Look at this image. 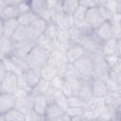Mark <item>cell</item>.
Segmentation results:
<instances>
[{
	"mask_svg": "<svg viewBox=\"0 0 121 121\" xmlns=\"http://www.w3.org/2000/svg\"><path fill=\"white\" fill-rule=\"evenodd\" d=\"M51 52L35 45L26 58V62L30 69L41 70L45 64H47Z\"/></svg>",
	"mask_w": 121,
	"mask_h": 121,
	"instance_id": "1",
	"label": "cell"
},
{
	"mask_svg": "<svg viewBox=\"0 0 121 121\" xmlns=\"http://www.w3.org/2000/svg\"><path fill=\"white\" fill-rule=\"evenodd\" d=\"M41 79L42 76L40 70L29 68L27 71L18 76V87L19 89H23L31 93L32 89L39 83Z\"/></svg>",
	"mask_w": 121,
	"mask_h": 121,
	"instance_id": "2",
	"label": "cell"
},
{
	"mask_svg": "<svg viewBox=\"0 0 121 121\" xmlns=\"http://www.w3.org/2000/svg\"><path fill=\"white\" fill-rule=\"evenodd\" d=\"M102 44L103 42L95 35L94 30L86 34L80 43V45L84 48L86 54L89 56L102 53Z\"/></svg>",
	"mask_w": 121,
	"mask_h": 121,
	"instance_id": "3",
	"label": "cell"
},
{
	"mask_svg": "<svg viewBox=\"0 0 121 121\" xmlns=\"http://www.w3.org/2000/svg\"><path fill=\"white\" fill-rule=\"evenodd\" d=\"M74 66L78 72L82 80L89 81L94 78V62L91 56L85 55L83 58L76 61Z\"/></svg>",
	"mask_w": 121,
	"mask_h": 121,
	"instance_id": "4",
	"label": "cell"
},
{
	"mask_svg": "<svg viewBox=\"0 0 121 121\" xmlns=\"http://www.w3.org/2000/svg\"><path fill=\"white\" fill-rule=\"evenodd\" d=\"M91 57L94 62V78H100L106 81L110 78L111 69L106 62L104 55L102 53H98Z\"/></svg>",
	"mask_w": 121,
	"mask_h": 121,
	"instance_id": "5",
	"label": "cell"
},
{
	"mask_svg": "<svg viewBox=\"0 0 121 121\" xmlns=\"http://www.w3.org/2000/svg\"><path fill=\"white\" fill-rule=\"evenodd\" d=\"M18 89V76L14 73L7 72L5 77L0 79V93L15 94Z\"/></svg>",
	"mask_w": 121,
	"mask_h": 121,
	"instance_id": "6",
	"label": "cell"
},
{
	"mask_svg": "<svg viewBox=\"0 0 121 121\" xmlns=\"http://www.w3.org/2000/svg\"><path fill=\"white\" fill-rule=\"evenodd\" d=\"M51 22L55 23L60 30H69L75 26L74 17L61 11H57L51 14Z\"/></svg>",
	"mask_w": 121,
	"mask_h": 121,
	"instance_id": "7",
	"label": "cell"
},
{
	"mask_svg": "<svg viewBox=\"0 0 121 121\" xmlns=\"http://www.w3.org/2000/svg\"><path fill=\"white\" fill-rule=\"evenodd\" d=\"M31 10L41 19L45 22H51V11L47 8L46 0H33L30 1Z\"/></svg>",
	"mask_w": 121,
	"mask_h": 121,
	"instance_id": "8",
	"label": "cell"
},
{
	"mask_svg": "<svg viewBox=\"0 0 121 121\" xmlns=\"http://www.w3.org/2000/svg\"><path fill=\"white\" fill-rule=\"evenodd\" d=\"M21 0H8V4L3 9H0V21L17 19L20 16L17 6Z\"/></svg>",
	"mask_w": 121,
	"mask_h": 121,
	"instance_id": "9",
	"label": "cell"
},
{
	"mask_svg": "<svg viewBox=\"0 0 121 121\" xmlns=\"http://www.w3.org/2000/svg\"><path fill=\"white\" fill-rule=\"evenodd\" d=\"M85 22L88 24V26L92 28V29H95L97 28L100 25H102L105 21V19L103 18L102 14H101V11L97 7H95V8H92V9H89L87 10V13H86V18H85Z\"/></svg>",
	"mask_w": 121,
	"mask_h": 121,
	"instance_id": "10",
	"label": "cell"
},
{
	"mask_svg": "<svg viewBox=\"0 0 121 121\" xmlns=\"http://www.w3.org/2000/svg\"><path fill=\"white\" fill-rule=\"evenodd\" d=\"M16 101L17 99L14 94L0 93V114H5L6 112L15 109Z\"/></svg>",
	"mask_w": 121,
	"mask_h": 121,
	"instance_id": "11",
	"label": "cell"
},
{
	"mask_svg": "<svg viewBox=\"0 0 121 121\" xmlns=\"http://www.w3.org/2000/svg\"><path fill=\"white\" fill-rule=\"evenodd\" d=\"M74 43L71 42L69 31L68 30H60L57 39L55 40V50H59L66 53L70 46Z\"/></svg>",
	"mask_w": 121,
	"mask_h": 121,
	"instance_id": "12",
	"label": "cell"
},
{
	"mask_svg": "<svg viewBox=\"0 0 121 121\" xmlns=\"http://www.w3.org/2000/svg\"><path fill=\"white\" fill-rule=\"evenodd\" d=\"M20 24L17 19H10L7 21H0V36L11 38Z\"/></svg>",
	"mask_w": 121,
	"mask_h": 121,
	"instance_id": "13",
	"label": "cell"
},
{
	"mask_svg": "<svg viewBox=\"0 0 121 121\" xmlns=\"http://www.w3.org/2000/svg\"><path fill=\"white\" fill-rule=\"evenodd\" d=\"M47 26V22H45L44 20L41 19V18H37L29 26H28V31L30 34V37L33 41H35L36 39H38L40 36H42Z\"/></svg>",
	"mask_w": 121,
	"mask_h": 121,
	"instance_id": "14",
	"label": "cell"
},
{
	"mask_svg": "<svg viewBox=\"0 0 121 121\" xmlns=\"http://www.w3.org/2000/svg\"><path fill=\"white\" fill-rule=\"evenodd\" d=\"M65 55H66L67 61L70 64H74L76 61H78V60H80L87 54H86L84 48L80 44H73L66 51Z\"/></svg>",
	"mask_w": 121,
	"mask_h": 121,
	"instance_id": "15",
	"label": "cell"
},
{
	"mask_svg": "<svg viewBox=\"0 0 121 121\" xmlns=\"http://www.w3.org/2000/svg\"><path fill=\"white\" fill-rule=\"evenodd\" d=\"M15 108L19 110L21 112H23L24 114L28 113L34 108V96L31 94H29L24 97L17 98Z\"/></svg>",
	"mask_w": 121,
	"mask_h": 121,
	"instance_id": "16",
	"label": "cell"
},
{
	"mask_svg": "<svg viewBox=\"0 0 121 121\" xmlns=\"http://www.w3.org/2000/svg\"><path fill=\"white\" fill-rule=\"evenodd\" d=\"M91 85L95 97H105L109 93L106 81L103 79L93 78L91 80Z\"/></svg>",
	"mask_w": 121,
	"mask_h": 121,
	"instance_id": "17",
	"label": "cell"
},
{
	"mask_svg": "<svg viewBox=\"0 0 121 121\" xmlns=\"http://www.w3.org/2000/svg\"><path fill=\"white\" fill-rule=\"evenodd\" d=\"M15 50V43L11 38L0 36V53L1 59L10 57Z\"/></svg>",
	"mask_w": 121,
	"mask_h": 121,
	"instance_id": "18",
	"label": "cell"
},
{
	"mask_svg": "<svg viewBox=\"0 0 121 121\" xmlns=\"http://www.w3.org/2000/svg\"><path fill=\"white\" fill-rule=\"evenodd\" d=\"M50 65L54 66L57 69H60L65 65H67L69 62L67 61L66 55L64 52L59 51V50H54L50 54V58L48 60V62Z\"/></svg>",
	"mask_w": 121,
	"mask_h": 121,
	"instance_id": "19",
	"label": "cell"
},
{
	"mask_svg": "<svg viewBox=\"0 0 121 121\" xmlns=\"http://www.w3.org/2000/svg\"><path fill=\"white\" fill-rule=\"evenodd\" d=\"M94 29L92 28H89V29H85V28H82V27H79L78 26H72L68 31H69V35H70V39H71V42L74 43V44H80L81 41L83 40L84 36L86 34H88L89 32L93 31Z\"/></svg>",
	"mask_w": 121,
	"mask_h": 121,
	"instance_id": "20",
	"label": "cell"
},
{
	"mask_svg": "<svg viewBox=\"0 0 121 121\" xmlns=\"http://www.w3.org/2000/svg\"><path fill=\"white\" fill-rule=\"evenodd\" d=\"M35 46V42L34 41H28L23 43H19V44H15V50L13 52L12 55L26 60L28 54L30 53V51L32 50V48Z\"/></svg>",
	"mask_w": 121,
	"mask_h": 121,
	"instance_id": "21",
	"label": "cell"
},
{
	"mask_svg": "<svg viewBox=\"0 0 121 121\" xmlns=\"http://www.w3.org/2000/svg\"><path fill=\"white\" fill-rule=\"evenodd\" d=\"M11 40L13 41V43L15 44L23 43H26V42H28V41H33L30 37L28 27L23 26H19V27L16 29V31L12 35Z\"/></svg>",
	"mask_w": 121,
	"mask_h": 121,
	"instance_id": "22",
	"label": "cell"
},
{
	"mask_svg": "<svg viewBox=\"0 0 121 121\" xmlns=\"http://www.w3.org/2000/svg\"><path fill=\"white\" fill-rule=\"evenodd\" d=\"M94 31H95V35L103 43L112 38V26H111L110 22H104Z\"/></svg>",
	"mask_w": 121,
	"mask_h": 121,
	"instance_id": "23",
	"label": "cell"
},
{
	"mask_svg": "<svg viewBox=\"0 0 121 121\" xmlns=\"http://www.w3.org/2000/svg\"><path fill=\"white\" fill-rule=\"evenodd\" d=\"M49 103H50V101L45 95L34 96V108H33V110L37 113H39L40 115L43 116Z\"/></svg>",
	"mask_w": 121,
	"mask_h": 121,
	"instance_id": "24",
	"label": "cell"
},
{
	"mask_svg": "<svg viewBox=\"0 0 121 121\" xmlns=\"http://www.w3.org/2000/svg\"><path fill=\"white\" fill-rule=\"evenodd\" d=\"M64 113H65V111L63 109H61L58 104H56L55 102H50L45 111L43 117L49 121H52L61 115H63Z\"/></svg>",
	"mask_w": 121,
	"mask_h": 121,
	"instance_id": "25",
	"label": "cell"
},
{
	"mask_svg": "<svg viewBox=\"0 0 121 121\" xmlns=\"http://www.w3.org/2000/svg\"><path fill=\"white\" fill-rule=\"evenodd\" d=\"M91 80H89V81L82 80V84H81V87H80V90H79V93H78V96L85 103L90 101L94 97L93 89H92V85H91Z\"/></svg>",
	"mask_w": 121,
	"mask_h": 121,
	"instance_id": "26",
	"label": "cell"
},
{
	"mask_svg": "<svg viewBox=\"0 0 121 121\" xmlns=\"http://www.w3.org/2000/svg\"><path fill=\"white\" fill-rule=\"evenodd\" d=\"M102 54L105 57L114 55V54H118L117 40L114 39V38H112V39L104 42L103 44H102Z\"/></svg>",
	"mask_w": 121,
	"mask_h": 121,
	"instance_id": "27",
	"label": "cell"
},
{
	"mask_svg": "<svg viewBox=\"0 0 121 121\" xmlns=\"http://www.w3.org/2000/svg\"><path fill=\"white\" fill-rule=\"evenodd\" d=\"M51 88H52V87H51L50 81H47V80L42 78V79L39 81V83L32 89V91H31L30 94H31L33 96H37V95H46L47 92H48Z\"/></svg>",
	"mask_w": 121,
	"mask_h": 121,
	"instance_id": "28",
	"label": "cell"
},
{
	"mask_svg": "<svg viewBox=\"0 0 121 121\" xmlns=\"http://www.w3.org/2000/svg\"><path fill=\"white\" fill-rule=\"evenodd\" d=\"M35 45L42 47L49 52H52L55 50V41L47 38L44 34H43L42 36H40L38 39H36L35 41Z\"/></svg>",
	"mask_w": 121,
	"mask_h": 121,
	"instance_id": "29",
	"label": "cell"
},
{
	"mask_svg": "<svg viewBox=\"0 0 121 121\" xmlns=\"http://www.w3.org/2000/svg\"><path fill=\"white\" fill-rule=\"evenodd\" d=\"M41 76H42V78L47 80V81H51L56 76H58V69L55 68L54 66L50 65L49 63L45 64L41 70Z\"/></svg>",
	"mask_w": 121,
	"mask_h": 121,
	"instance_id": "30",
	"label": "cell"
},
{
	"mask_svg": "<svg viewBox=\"0 0 121 121\" xmlns=\"http://www.w3.org/2000/svg\"><path fill=\"white\" fill-rule=\"evenodd\" d=\"M50 102H55L65 112L68 109V97H66L61 91H55Z\"/></svg>",
	"mask_w": 121,
	"mask_h": 121,
	"instance_id": "31",
	"label": "cell"
},
{
	"mask_svg": "<svg viewBox=\"0 0 121 121\" xmlns=\"http://www.w3.org/2000/svg\"><path fill=\"white\" fill-rule=\"evenodd\" d=\"M62 11L68 15L73 16L79 7V1L78 0H64L62 1Z\"/></svg>",
	"mask_w": 121,
	"mask_h": 121,
	"instance_id": "32",
	"label": "cell"
},
{
	"mask_svg": "<svg viewBox=\"0 0 121 121\" xmlns=\"http://www.w3.org/2000/svg\"><path fill=\"white\" fill-rule=\"evenodd\" d=\"M37 18H38V16H37L32 10H30V11H28V12H26V13L21 14V15L18 17V22H19L20 26L28 27Z\"/></svg>",
	"mask_w": 121,
	"mask_h": 121,
	"instance_id": "33",
	"label": "cell"
},
{
	"mask_svg": "<svg viewBox=\"0 0 121 121\" xmlns=\"http://www.w3.org/2000/svg\"><path fill=\"white\" fill-rule=\"evenodd\" d=\"M60 31V28L58 27V26H57L55 23H53V22H48V23H47V26H46V28H45V31H44L43 34H44L47 38H49V39L55 41V40L57 39V37H58Z\"/></svg>",
	"mask_w": 121,
	"mask_h": 121,
	"instance_id": "34",
	"label": "cell"
},
{
	"mask_svg": "<svg viewBox=\"0 0 121 121\" xmlns=\"http://www.w3.org/2000/svg\"><path fill=\"white\" fill-rule=\"evenodd\" d=\"M6 121H25V114L16 108L3 114Z\"/></svg>",
	"mask_w": 121,
	"mask_h": 121,
	"instance_id": "35",
	"label": "cell"
},
{
	"mask_svg": "<svg viewBox=\"0 0 121 121\" xmlns=\"http://www.w3.org/2000/svg\"><path fill=\"white\" fill-rule=\"evenodd\" d=\"M63 78L65 79V81H72V80H76V79H81L78 72L77 71V69L75 68L74 64H70L68 65L64 75H63Z\"/></svg>",
	"mask_w": 121,
	"mask_h": 121,
	"instance_id": "36",
	"label": "cell"
},
{
	"mask_svg": "<svg viewBox=\"0 0 121 121\" xmlns=\"http://www.w3.org/2000/svg\"><path fill=\"white\" fill-rule=\"evenodd\" d=\"M110 78L121 85V57L118 63L110 71Z\"/></svg>",
	"mask_w": 121,
	"mask_h": 121,
	"instance_id": "37",
	"label": "cell"
},
{
	"mask_svg": "<svg viewBox=\"0 0 121 121\" xmlns=\"http://www.w3.org/2000/svg\"><path fill=\"white\" fill-rule=\"evenodd\" d=\"M85 107V102L78 96L73 95L68 97V108H83Z\"/></svg>",
	"mask_w": 121,
	"mask_h": 121,
	"instance_id": "38",
	"label": "cell"
},
{
	"mask_svg": "<svg viewBox=\"0 0 121 121\" xmlns=\"http://www.w3.org/2000/svg\"><path fill=\"white\" fill-rule=\"evenodd\" d=\"M50 83H51V87L54 90H56V91H62L63 86L65 84V79H64L63 77H60V76L58 75V76H56L50 81Z\"/></svg>",
	"mask_w": 121,
	"mask_h": 121,
	"instance_id": "39",
	"label": "cell"
},
{
	"mask_svg": "<svg viewBox=\"0 0 121 121\" xmlns=\"http://www.w3.org/2000/svg\"><path fill=\"white\" fill-rule=\"evenodd\" d=\"M87 10H88V9H86L85 7H83V6H81V5L79 4L78 9H77V11L75 12V14L73 15L74 20H75V23H77V22H83V21H85Z\"/></svg>",
	"mask_w": 121,
	"mask_h": 121,
	"instance_id": "40",
	"label": "cell"
},
{
	"mask_svg": "<svg viewBox=\"0 0 121 121\" xmlns=\"http://www.w3.org/2000/svg\"><path fill=\"white\" fill-rule=\"evenodd\" d=\"M105 57V56H104ZM120 55L119 54H114V55H111V56H106L105 57V60H106V62L109 66L110 69H112L119 61L120 60Z\"/></svg>",
	"mask_w": 121,
	"mask_h": 121,
	"instance_id": "41",
	"label": "cell"
},
{
	"mask_svg": "<svg viewBox=\"0 0 121 121\" xmlns=\"http://www.w3.org/2000/svg\"><path fill=\"white\" fill-rule=\"evenodd\" d=\"M106 84L109 92H121V85L116 81H114L113 79H112L111 78H109L106 80Z\"/></svg>",
	"mask_w": 121,
	"mask_h": 121,
	"instance_id": "42",
	"label": "cell"
},
{
	"mask_svg": "<svg viewBox=\"0 0 121 121\" xmlns=\"http://www.w3.org/2000/svg\"><path fill=\"white\" fill-rule=\"evenodd\" d=\"M116 2L117 1L106 0V1H98V4L101 5V6H103L106 9H108L112 13H116Z\"/></svg>",
	"mask_w": 121,
	"mask_h": 121,
	"instance_id": "43",
	"label": "cell"
},
{
	"mask_svg": "<svg viewBox=\"0 0 121 121\" xmlns=\"http://www.w3.org/2000/svg\"><path fill=\"white\" fill-rule=\"evenodd\" d=\"M18 8V10H19V13L20 15L21 14H24V13H26L28 11L31 10V8H30V1H20L19 5L17 6Z\"/></svg>",
	"mask_w": 121,
	"mask_h": 121,
	"instance_id": "44",
	"label": "cell"
},
{
	"mask_svg": "<svg viewBox=\"0 0 121 121\" xmlns=\"http://www.w3.org/2000/svg\"><path fill=\"white\" fill-rule=\"evenodd\" d=\"M70 117L74 116H82L84 113V109L83 108H68L65 112Z\"/></svg>",
	"mask_w": 121,
	"mask_h": 121,
	"instance_id": "45",
	"label": "cell"
},
{
	"mask_svg": "<svg viewBox=\"0 0 121 121\" xmlns=\"http://www.w3.org/2000/svg\"><path fill=\"white\" fill-rule=\"evenodd\" d=\"M43 116L40 115L39 113H37L34 110H32L31 112H29L28 113L25 114V121H39L43 118Z\"/></svg>",
	"mask_w": 121,
	"mask_h": 121,
	"instance_id": "46",
	"label": "cell"
},
{
	"mask_svg": "<svg viewBox=\"0 0 121 121\" xmlns=\"http://www.w3.org/2000/svg\"><path fill=\"white\" fill-rule=\"evenodd\" d=\"M79 4L89 9L97 7L98 6V1H95V0H80Z\"/></svg>",
	"mask_w": 121,
	"mask_h": 121,
	"instance_id": "47",
	"label": "cell"
},
{
	"mask_svg": "<svg viewBox=\"0 0 121 121\" xmlns=\"http://www.w3.org/2000/svg\"><path fill=\"white\" fill-rule=\"evenodd\" d=\"M29 94H30V93L27 92V91H26V90L18 89V90L16 91V93L14 94V95H15V97H16V99H17V98L24 97V96H26V95H29Z\"/></svg>",
	"mask_w": 121,
	"mask_h": 121,
	"instance_id": "48",
	"label": "cell"
},
{
	"mask_svg": "<svg viewBox=\"0 0 121 121\" xmlns=\"http://www.w3.org/2000/svg\"><path fill=\"white\" fill-rule=\"evenodd\" d=\"M52 121H71V117L65 112L63 115H61V116H60V117H58Z\"/></svg>",
	"mask_w": 121,
	"mask_h": 121,
	"instance_id": "49",
	"label": "cell"
},
{
	"mask_svg": "<svg viewBox=\"0 0 121 121\" xmlns=\"http://www.w3.org/2000/svg\"><path fill=\"white\" fill-rule=\"evenodd\" d=\"M71 121H89V120H87L82 115V116H74V117H71Z\"/></svg>",
	"mask_w": 121,
	"mask_h": 121,
	"instance_id": "50",
	"label": "cell"
},
{
	"mask_svg": "<svg viewBox=\"0 0 121 121\" xmlns=\"http://www.w3.org/2000/svg\"><path fill=\"white\" fill-rule=\"evenodd\" d=\"M116 120L121 121V105L116 109Z\"/></svg>",
	"mask_w": 121,
	"mask_h": 121,
	"instance_id": "51",
	"label": "cell"
},
{
	"mask_svg": "<svg viewBox=\"0 0 121 121\" xmlns=\"http://www.w3.org/2000/svg\"><path fill=\"white\" fill-rule=\"evenodd\" d=\"M116 12L121 15V0L116 2Z\"/></svg>",
	"mask_w": 121,
	"mask_h": 121,
	"instance_id": "52",
	"label": "cell"
},
{
	"mask_svg": "<svg viewBox=\"0 0 121 121\" xmlns=\"http://www.w3.org/2000/svg\"><path fill=\"white\" fill-rule=\"evenodd\" d=\"M117 50H118V54L121 56V39L117 40Z\"/></svg>",
	"mask_w": 121,
	"mask_h": 121,
	"instance_id": "53",
	"label": "cell"
},
{
	"mask_svg": "<svg viewBox=\"0 0 121 121\" xmlns=\"http://www.w3.org/2000/svg\"><path fill=\"white\" fill-rule=\"evenodd\" d=\"M0 121H6V119H5L3 114H0Z\"/></svg>",
	"mask_w": 121,
	"mask_h": 121,
	"instance_id": "54",
	"label": "cell"
},
{
	"mask_svg": "<svg viewBox=\"0 0 121 121\" xmlns=\"http://www.w3.org/2000/svg\"><path fill=\"white\" fill-rule=\"evenodd\" d=\"M39 121H49V120H47V119H45L44 117H43V118H42L41 120H39Z\"/></svg>",
	"mask_w": 121,
	"mask_h": 121,
	"instance_id": "55",
	"label": "cell"
},
{
	"mask_svg": "<svg viewBox=\"0 0 121 121\" xmlns=\"http://www.w3.org/2000/svg\"><path fill=\"white\" fill-rule=\"evenodd\" d=\"M108 121H117L116 119H114V120H108Z\"/></svg>",
	"mask_w": 121,
	"mask_h": 121,
	"instance_id": "56",
	"label": "cell"
}]
</instances>
